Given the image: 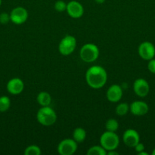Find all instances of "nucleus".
<instances>
[{
    "label": "nucleus",
    "instance_id": "f257e3e1",
    "mask_svg": "<svg viewBox=\"0 0 155 155\" xmlns=\"http://www.w3.org/2000/svg\"><path fill=\"white\" fill-rule=\"evenodd\" d=\"M85 79L88 86L92 89H100L103 87L107 81V73L101 66L94 65L87 71Z\"/></svg>",
    "mask_w": 155,
    "mask_h": 155
},
{
    "label": "nucleus",
    "instance_id": "f03ea898",
    "mask_svg": "<svg viewBox=\"0 0 155 155\" xmlns=\"http://www.w3.org/2000/svg\"><path fill=\"white\" fill-rule=\"evenodd\" d=\"M36 120L41 125L50 127L56 123L57 115L55 110L50 106H44L38 110L36 113Z\"/></svg>",
    "mask_w": 155,
    "mask_h": 155
},
{
    "label": "nucleus",
    "instance_id": "7ed1b4c3",
    "mask_svg": "<svg viewBox=\"0 0 155 155\" xmlns=\"http://www.w3.org/2000/svg\"><path fill=\"white\" fill-rule=\"evenodd\" d=\"M100 143L106 151L115 150L119 145V138L115 132L106 130L100 136Z\"/></svg>",
    "mask_w": 155,
    "mask_h": 155
},
{
    "label": "nucleus",
    "instance_id": "20e7f679",
    "mask_svg": "<svg viewBox=\"0 0 155 155\" xmlns=\"http://www.w3.org/2000/svg\"><path fill=\"white\" fill-rule=\"evenodd\" d=\"M100 50L97 45L93 43H87L81 48L80 57L82 61L87 63L95 61L99 57Z\"/></svg>",
    "mask_w": 155,
    "mask_h": 155
},
{
    "label": "nucleus",
    "instance_id": "39448f33",
    "mask_svg": "<svg viewBox=\"0 0 155 155\" xmlns=\"http://www.w3.org/2000/svg\"><path fill=\"white\" fill-rule=\"evenodd\" d=\"M77 45V40L75 37L71 35H66L61 39L59 44V51L61 54L68 56L73 53Z\"/></svg>",
    "mask_w": 155,
    "mask_h": 155
},
{
    "label": "nucleus",
    "instance_id": "423d86ee",
    "mask_svg": "<svg viewBox=\"0 0 155 155\" xmlns=\"http://www.w3.org/2000/svg\"><path fill=\"white\" fill-rule=\"evenodd\" d=\"M78 149V143L71 139H63L58 145V153L61 155H72Z\"/></svg>",
    "mask_w": 155,
    "mask_h": 155
},
{
    "label": "nucleus",
    "instance_id": "0eeeda50",
    "mask_svg": "<svg viewBox=\"0 0 155 155\" xmlns=\"http://www.w3.org/2000/svg\"><path fill=\"white\" fill-rule=\"evenodd\" d=\"M138 51L139 56L143 60L149 61L154 58L155 46L152 42L145 41L140 44Z\"/></svg>",
    "mask_w": 155,
    "mask_h": 155
},
{
    "label": "nucleus",
    "instance_id": "6e6552de",
    "mask_svg": "<svg viewBox=\"0 0 155 155\" xmlns=\"http://www.w3.org/2000/svg\"><path fill=\"white\" fill-rule=\"evenodd\" d=\"M28 18V12L27 9L23 7H16L12 10L10 13V19L13 24L21 25Z\"/></svg>",
    "mask_w": 155,
    "mask_h": 155
},
{
    "label": "nucleus",
    "instance_id": "1a4fd4ad",
    "mask_svg": "<svg viewBox=\"0 0 155 155\" xmlns=\"http://www.w3.org/2000/svg\"><path fill=\"white\" fill-rule=\"evenodd\" d=\"M133 89L135 93L141 98H144L150 92V86L146 80L138 78L135 80L133 83Z\"/></svg>",
    "mask_w": 155,
    "mask_h": 155
},
{
    "label": "nucleus",
    "instance_id": "9d476101",
    "mask_svg": "<svg viewBox=\"0 0 155 155\" xmlns=\"http://www.w3.org/2000/svg\"><path fill=\"white\" fill-rule=\"evenodd\" d=\"M122 140L125 145L128 147L134 148L138 142H140V136L135 130L128 129L123 133Z\"/></svg>",
    "mask_w": 155,
    "mask_h": 155
},
{
    "label": "nucleus",
    "instance_id": "9b49d317",
    "mask_svg": "<svg viewBox=\"0 0 155 155\" xmlns=\"http://www.w3.org/2000/svg\"><path fill=\"white\" fill-rule=\"evenodd\" d=\"M66 12L71 18L78 19L83 16L84 10L83 5L79 2L71 1L67 3Z\"/></svg>",
    "mask_w": 155,
    "mask_h": 155
},
{
    "label": "nucleus",
    "instance_id": "f8f14e48",
    "mask_svg": "<svg viewBox=\"0 0 155 155\" xmlns=\"http://www.w3.org/2000/svg\"><path fill=\"white\" fill-rule=\"evenodd\" d=\"M6 88L8 92L12 95H19L24 90V83L21 79L15 77L8 82Z\"/></svg>",
    "mask_w": 155,
    "mask_h": 155
},
{
    "label": "nucleus",
    "instance_id": "ddd939ff",
    "mask_svg": "<svg viewBox=\"0 0 155 155\" xmlns=\"http://www.w3.org/2000/svg\"><path fill=\"white\" fill-rule=\"evenodd\" d=\"M129 110L135 116H144L149 110L147 104L142 101H135L129 106Z\"/></svg>",
    "mask_w": 155,
    "mask_h": 155
},
{
    "label": "nucleus",
    "instance_id": "4468645a",
    "mask_svg": "<svg viewBox=\"0 0 155 155\" xmlns=\"http://www.w3.org/2000/svg\"><path fill=\"white\" fill-rule=\"evenodd\" d=\"M123 92L121 86L117 84H113L109 86L106 91V98L110 102L115 103L121 100Z\"/></svg>",
    "mask_w": 155,
    "mask_h": 155
},
{
    "label": "nucleus",
    "instance_id": "2eb2a0df",
    "mask_svg": "<svg viewBox=\"0 0 155 155\" xmlns=\"http://www.w3.org/2000/svg\"><path fill=\"white\" fill-rule=\"evenodd\" d=\"M36 101H37L38 104L40 106H42V107L50 106L52 101L51 95H50V93L46 92H41L37 95Z\"/></svg>",
    "mask_w": 155,
    "mask_h": 155
},
{
    "label": "nucleus",
    "instance_id": "dca6fc26",
    "mask_svg": "<svg viewBox=\"0 0 155 155\" xmlns=\"http://www.w3.org/2000/svg\"><path fill=\"white\" fill-rule=\"evenodd\" d=\"M87 133L84 129L81 128V127H78V128L74 129L72 133L73 139L77 143H81V142H84L86 139Z\"/></svg>",
    "mask_w": 155,
    "mask_h": 155
},
{
    "label": "nucleus",
    "instance_id": "f3484780",
    "mask_svg": "<svg viewBox=\"0 0 155 155\" xmlns=\"http://www.w3.org/2000/svg\"><path fill=\"white\" fill-rule=\"evenodd\" d=\"M107 151L101 145H94L91 147L87 151L88 155H106Z\"/></svg>",
    "mask_w": 155,
    "mask_h": 155
},
{
    "label": "nucleus",
    "instance_id": "a211bd4d",
    "mask_svg": "<svg viewBox=\"0 0 155 155\" xmlns=\"http://www.w3.org/2000/svg\"><path fill=\"white\" fill-rule=\"evenodd\" d=\"M11 101L8 96L3 95L0 97V112H5L10 108Z\"/></svg>",
    "mask_w": 155,
    "mask_h": 155
},
{
    "label": "nucleus",
    "instance_id": "6ab92c4d",
    "mask_svg": "<svg viewBox=\"0 0 155 155\" xmlns=\"http://www.w3.org/2000/svg\"><path fill=\"white\" fill-rule=\"evenodd\" d=\"M129 110V105L127 103H120L115 107V113L119 116H125Z\"/></svg>",
    "mask_w": 155,
    "mask_h": 155
},
{
    "label": "nucleus",
    "instance_id": "aec40b11",
    "mask_svg": "<svg viewBox=\"0 0 155 155\" xmlns=\"http://www.w3.org/2000/svg\"><path fill=\"white\" fill-rule=\"evenodd\" d=\"M119 123L116 120L113 119V118H110L108 120L105 124V127L107 131L110 132H115L119 129Z\"/></svg>",
    "mask_w": 155,
    "mask_h": 155
},
{
    "label": "nucleus",
    "instance_id": "412c9836",
    "mask_svg": "<svg viewBox=\"0 0 155 155\" xmlns=\"http://www.w3.org/2000/svg\"><path fill=\"white\" fill-rule=\"evenodd\" d=\"M41 154V150L37 145H31L24 150V155H40Z\"/></svg>",
    "mask_w": 155,
    "mask_h": 155
},
{
    "label": "nucleus",
    "instance_id": "4be33fe9",
    "mask_svg": "<svg viewBox=\"0 0 155 155\" xmlns=\"http://www.w3.org/2000/svg\"><path fill=\"white\" fill-rule=\"evenodd\" d=\"M55 10L58 12H63L65 11H66L67 8V3H65V2L62 1V0H58L55 2L54 5Z\"/></svg>",
    "mask_w": 155,
    "mask_h": 155
},
{
    "label": "nucleus",
    "instance_id": "5701e85b",
    "mask_svg": "<svg viewBox=\"0 0 155 155\" xmlns=\"http://www.w3.org/2000/svg\"><path fill=\"white\" fill-rule=\"evenodd\" d=\"M11 21L10 15L5 12H2L0 14V23L2 24H6Z\"/></svg>",
    "mask_w": 155,
    "mask_h": 155
},
{
    "label": "nucleus",
    "instance_id": "b1692460",
    "mask_svg": "<svg viewBox=\"0 0 155 155\" xmlns=\"http://www.w3.org/2000/svg\"><path fill=\"white\" fill-rule=\"evenodd\" d=\"M147 69L150 71L151 74H155V58L150 59L148 61V64H147Z\"/></svg>",
    "mask_w": 155,
    "mask_h": 155
},
{
    "label": "nucleus",
    "instance_id": "393cba45",
    "mask_svg": "<svg viewBox=\"0 0 155 155\" xmlns=\"http://www.w3.org/2000/svg\"><path fill=\"white\" fill-rule=\"evenodd\" d=\"M134 148H135V151H136V152L138 154V153L141 152V151H144V148H145V147H144V144H143V143H141V142H138V143L137 144V145H135V146L134 147Z\"/></svg>",
    "mask_w": 155,
    "mask_h": 155
},
{
    "label": "nucleus",
    "instance_id": "a878e982",
    "mask_svg": "<svg viewBox=\"0 0 155 155\" xmlns=\"http://www.w3.org/2000/svg\"><path fill=\"white\" fill-rule=\"evenodd\" d=\"M108 155H118L119 153L116 152L115 150H111V151H107V154Z\"/></svg>",
    "mask_w": 155,
    "mask_h": 155
},
{
    "label": "nucleus",
    "instance_id": "bb28decb",
    "mask_svg": "<svg viewBox=\"0 0 155 155\" xmlns=\"http://www.w3.org/2000/svg\"><path fill=\"white\" fill-rule=\"evenodd\" d=\"M94 1H95L97 4H103V3L105 2L106 0H94Z\"/></svg>",
    "mask_w": 155,
    "mask_h": 155
},
{
    "label": "nucleus",
    "instance_id": "cd10ccee",
    "mask_svg": "<svg viewBox=\"0 0 155 155\" xmlns=\"http://www.w3.org/2000/svg\"><path fill=\"white\" fill-rule=\"evenodd\" d=\"M138 155H148V153L145 152L144 151H141V152L138 153Z\"/></svg>",
    "mask_w": 155,
    "mask_h": 155
},
{
    "label": "nucleus",
    "instance_id": "c85d7f7f",
    "mask_svg": "<svg viewBox=\"0 0 155 155\" xmlns=\"http://www.w3.org/2000/svg\"><path fill=\"white\" fill-rule=\"evenodd\" d=\"M151 154H152V155H155V148L153 150V151H152Z\"/></svg>",
    "mask_w": 155,
    "mask_h": 155
},
{
    "label": "nucleus",
    "instance_id": "c756f323",
    "mask_svg": "<svg viewBox=\"0 0 155 155\" xmlns=\"http://www.w3.org/2000/svg\"><path fill=\"white\" fill-rule=\"evenodd\" d=\"M1 5H2V0H0V6H1Z\"/></svg>",
    "mask_w": 155,
    "mask_h": 155
}]
</instances>
